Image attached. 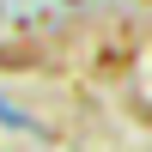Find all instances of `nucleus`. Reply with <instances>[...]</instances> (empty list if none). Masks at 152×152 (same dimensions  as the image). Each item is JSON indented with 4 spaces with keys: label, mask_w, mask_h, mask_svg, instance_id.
Listing matches in <instances>:
<instances>
[{
    "label": "nucleus",
    "mask_w": 152,
    "mask_h": 152,
    "mask_svg": "<svg viewBox=\"0 0 152 152\" xmlns=\"http://www.w3.org/2000/svg\"><path fill=\"white\" fill-rule=\"evenodd\" d=\"M0 122H6V128H24V116H18L12 104H0Z\"/></svg>",
    "instance_id": "f257e3e1"
}]
</instances>
